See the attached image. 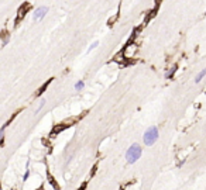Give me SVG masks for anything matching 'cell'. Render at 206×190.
<instances>
[{"mask_svg":"<svg viewBox=\"0 0 206 190\" xmlns=\"http://www.w3.org/2000/svg\"><path fill=\"white\" fill-rule=\"evenodd\" d=\"M141 153H143V149H141L140 145H138V144H133V145L127 149V152H126V161H127V163H130V165L136 163L137 161L140 159Z\"/></svg>","mask_w":206,"mask_h":190,"instance_id":"cell-1","label":"cell"},{"mask_svg":"<svg viewBox=\"0 0 206 190\" xmlns=\"http://www.w3.org/2000/svg\"><path fill=\"white\" fill-rule=\"evenodd\" d=\"M158 137H160V134H158L157 127H150V128L144 132L143 141H144V144H146L147 147H151V145H154V144L157 142Z\"/></svg>","mask_w":206,"mask_h":190,"instance_id":"cell-2","label":"cell"},{"mask_svg":"<svg viewBox=\"0 0 206 190\" xmlns=\"http://www.w3.org/2000/svg\"><path fill=\"white\" fill-rule=\"evenodd\" d=\"M47 13H48V7H45V6H41V7L35 9V11H34V20L35 21L43 20L44 17L47 16Z\"/></svg>","mask_w":206,"mask_h":190,"instance_id":"cell-3","label":"cell"},{"mask_svg":"<svg viewBox=\"0 0 206 190\" xmlns=\"http://www.w3.org/2000/svg\"><path fill=\"white\" fill-rule=\"evenodd\" d=\"M177 69H178V68H177V65H174L172 68H171V69H169V71L165 73V79H172L174 75H175V72H177Z\"/></svg>","mask_w":206,"mask_h":190,"instance_id":"cell-4","label":"cell"},{"mask_svg":"<svg viewBox=\"0 0 206 190\" xmlns=\"http://www.w3.org/2000/svg\"><path fill=\"white\" fill-rule=\"evenodd\" d=\"M205 76H206V69H202V71L199 72L198 75H196V77H195V83H199V82H201L202 79L205 77Z\"/></svg>","mask_w":206,"mask_h":190,"instance_id":"cell-5","label":"cell"},{"mask_svg":"<svg viewBox=\"0 0 206 190\" xmlns=\"http://www.w3.org/2000/svg\"><path fill=\"white\" fill-rule=\"evenodd\" d=\"M83 87H85V82L83 80H79L75 83V90H82Z\"/></svg>","mask_w":206,"mask_h":190,"instance_id":"cell-6","label":"cell"},{"mask_svg":"<svg viewBox=\"0 0 206 190\" xmlns=\"http://www.w3.org/2000/svg\"><path fill=\"white\" fill-rule=\"evenodd\" d=\"M45 106V100H40V103H38L37 109H35V113H40L41 110H43V107Z\"/></svg>","mask_w":206,"mask_h":190,"instance_id":"cell-7","label":"cell"},{"mask_svg":"<svg viewBox=\"0 0 206 190\" xmlns=\"http://www.w3.org/2000/svg\"><path fill=\"white\" fill-rule=\"evenodd\" d=\"M98 45H99V42H98V41H95V42H93V44H90V47L88 48V52H90V51H92V49H95V48H96V47H98Z\"/></svg>","mask_w":206,"mask_h":190,"instance_id":"cell-8","label":"cell"},{"mask_svg":"<svg viewBox=\"0 0 206 190\" xmlns=\"http://www.w3.org/2000/svg\"><path fill=\"white\" fill-rule=\"evenodd\" d=\"M28 178H30V169H28V166H27V169H26V173H24V176H23V180H27Z\"/></svg>","mask_w":206,"mask_h":190,"instance_id":"cell-9","label":"cell"}]
</instances>
